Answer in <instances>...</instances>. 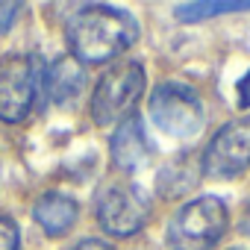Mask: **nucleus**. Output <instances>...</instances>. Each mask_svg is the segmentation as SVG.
Instances as JSON below:
<instances>
[{
    "mask_svg": "<svg viewBox=\"0 0 250 250\" xmlns=\"http://www.w3.org/2000/svg\"><path fill=\"white\" fill-rule=\"evenodd\" d=\"M65 36H68V44H71V56L80 65H85V62L100 65V62H109V59L121 56L127 47L136 44L139 24L124 9L91 3V6H83L71 15Z\"/></svg>",
    "mask_w": 250,
    "mask_h": 250,
    "instance_id": "1",
    "label": "nucleus"
},
{
    "mask_svg": "<svg viewBox=\"0 0 250 250\" xmlns=\"http://www.w3.org/2000/svg\"><path fill=\"white\" fill-rule=\"evenodd\" d=\"M227 232V206L221 197H197L186 203L168 227L174 250H212Z\"/></svg>",
    "mask_w": 250,
    "mask_h": 250,
    "instance_id": "2",
    "label": "nucleus"
},
{
    "mask_svg": "<svg viewBox=\"0 0 250 250\" xmlns=\"http://www.w3.org/2000/svg\"><path fill=\"white\" fill-rule=\"evenodd\" d=\"M145 91V68L139 62H115L97 83L91 97V118L100 127L130 118L136 100Z\"/></svg>",
    "mask_w": 250,
    "mask_h": 250,
    "instance_id": "3",
    "label": "nucleus"
},
{
    "mask_svg": "<svg viewBox=\"0 0 250 250\" xmlns=\"http://www.w3.org/2000/svg\"><path fill=\"white\" fill-rule=\"evenodd\" d=\"M150 118L162 133L174 139H191L203 127V103L191 85L168 80L150 94Z\"/></svg>",
    "mask_w": 250,
    "mask_h": 250,
    "instance_id": "4",
    "label": "nucleus"
},
{
    "mask_svg": "<svg viewBox=\"0 0 250 250\" xmlns=\"http://www.w3.org/2000/svg\"><path fill=\"white\" fill-rule=\"evenodd\" d=\"M97 221L109 235L130 238L147 221V197L133 183L106 186L97 197Z\"/></svg>",
    "mask_w": 250,
    "mask_h": 250,
    "instance_id": "5",
    "label": "nucleus"
},
{
    "mask_svg": "<svg viewBox=\"0 0 250 250\" xmlns=\"http://www.w3.org/2000/svg\"><path fill=\"white\" fill-rule=\"evenodd\" d=\"M36 59L9 53L0 59V121L21 124L36 103Z\"/></svg>",
    "mask_w": 250,
    "mask_h": 250,
    "instance_id": "6",
    "label": "nucleus"
},
{
    "mask_svg": "<svg viewBox=\"0 0 250 250\" xmlns=\"http://www.w3.org/2000/svg\"><path fill=\"white\" fill-rule=\"evenodd\" d=\"M250 168V118L229 121L215 133L203 153L200 171L212 180H232Z\"/></svg>",
    "mask_w": 250,
    "mask_h": 250,
    "instance_id": "7",
    "label": "nucleus"
},
{
    "mask_svg": "<svg viewBox=\"0 0 250 250\" xmlns=\"http://www.w3.org/2000/svg\"><path fill=\"white\" fill-rule=\"evenodd\" d=\"M109 150H112V162L121 171H136L145 165L147 139H145V124L139 115H130L118 124V130L112 133V142H109Z\"/></svg>",
    "mask_w": 250,
    "mask_h": 250,
    "instance_id": "8",
    "label": "nucleus"
},
{
    "mask_svg": "<svg viewBox=\"0 0 250 250\" xmlns=\"http://www.w3.org/2000/svg\"><path fill=\"white\" fill-rule=\"evenodd\" d=\"M85 88V68L74 56H59L47 71V97L56 106L74 103Z\"/></svg>",
    "mask_w": 250,
    "mask_h": 250,
    "instance_id": "9",
    "label": "nucleus"
},
{
    "mask_svg": "<svg viewBox=\"0 0 250 250\" xmlns=\"http://www.w3.org/2000/svg\"><path fill=\"white\" fill-rule=\"evenodd\" d=\"M33 215H36L39 227H42L47 235L59 238V235H65V232L74 227V221H77V200L68 197V194H62V191H47V194L39 197Z\"/></svg>",
    "mask_w": 250,
    "mask_h": 250,
    "instance_id": "10",
    "label": "nucleus"
},
{
    "mask_svg": "<svg viewBox=\"0 0 250 250\" xmlns=\"http://www.w3.org/2000/svg\"><path fill=\"white\" fill-rule=\"evenodd\" d=\"M156 183H159V194L162 197H177V194L188 191L197 183V171L188 168L186 159H177V162H171L168 168L159 171V180Z\"/></svg>",
    "mask_w": 250,
    "mask_h": 250,
    "instance_id": "11",
    "label": "nucleus"
},
{
    "mask_svg": "<svg viewBox=\"0 0 250 250\" xmlns=\"http://www.w3.org/2000/svg\"><path fill=\"white\" fill-rule=\"evenodd\" d=\"M244 9H250V3H244V0H229V3L218 0V3H180V6L174 9V15H177L183 24H191V21H203V18H212V15L244 12Z\"/></svg>",
    "mask_w": 250,
    "mask_h": 250,
    "instance_id": "12",
    "label": "nucleus"
},
{
    "mask_svg": "<svg viewBox=\"0 0 250 250\" xmlns=\"http://www.w3.org/2000/svg\"><path fill=\"white\" fill-rule=\"evenodd\" d=\"M0 250H18V227L6 215H0Z\"/></svg>",
    "mask_w": 250,
    "mask_h": 250,
    "instance_id": "13",
    "label": "nucleus"
},
{
    "mask_svg": "<svg viewBox=\"0 0 250 250\" xmlns=\"http://www.w3.org/2000/svg\"><path fill=\"white\" fill-rule=\"evenodd\" d=\"M21 9H24L21 3H0V33L12 30V24L18 21V12Z\"/></svg>",
    "mask_w": 250,
    "mask_h": 250,
    "instance_id": "14",
    "label": "nucleus"
},
{
    "mask_svg": "<svg viewBox=\"0 0 250 250\" xmlns=\"http://www.w3.org/2000/svg\"><path fill=\"white\" fill-rule=\"evenodd\" d=\"M235 97H238V109H250V71L238 80V85H235Z\"/></svg>",
    "mask_w": 250,
    "mask_h": 250,
    "instance_id": "15",
    "label": "nucleus"
},
{
    "mask_svg": "<svg viewBox=\"0 0 250 250\" xmlns=\"http://www.w3.org/2000/svg\"><path fill=\"white\" fill-rule=\"evenodd\" d=\"M74 250H112L106 241H97V238H83Z\"/></svg>",
    "mask_w": 250,
    "mask_h": 250,
    "instance_id": "16",
    "label": "nucleus"
},
{
    "mask_svg": "<svg viewBox=\"0 0 250 250\" xmlns=\"http://www.w3.org/2000/svg\"><path fill=\"white\" fill-rule=\"evenodd\" d=\"M229 250H247V247H229Z\"/></svg>",
    "mask_w": 250,
    "mask_h": 250,
    "instance_id": "17",
    "label": "nucleus"
}]
</instances>
